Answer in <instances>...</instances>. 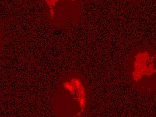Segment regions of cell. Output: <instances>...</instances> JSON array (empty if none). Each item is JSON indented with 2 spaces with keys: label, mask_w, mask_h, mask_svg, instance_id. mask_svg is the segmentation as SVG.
Masks as SVG:
<instances>
[{
  "label": "cell",
  "mask_w": 156,
  "mask_h": 117,
  "mask_svg": "<svg viewBox=\"0 0 156 117\" xmlns=\"http://www.w3.org/2000/svg\"><path fill=\"white\" fill-rule=\"evenodd\" d=\"M90 105V92L86 77L71 71L60 76L52 96L55 117H86Z\"/></svg>",
  "instance_id": "6da1fadb"
},
{
  "label": "cell",
  "mask_w": 156,
  "mask_h": 117,
  "mask_svg": "<svg viewBox=\"0 0 156 117\" xmlns=\"http://www.w3.org/2000/svg\"><path fill=\"white\" fill-rule=\"evenodd\" d=\"M125 73L136 92L145 95L156 94V48H136L126 60Z\"/></svg>",
  "instance_id": "7a4b0ae2"
},
{
  "label": "cell",
  "mask_w": 156,
  "mask_h": 117,
  "mask_svg": "<svg viewBox=\"0 0 156 117\" xmlns=\"http://www.w3.org/2000/svg\"><path fill=\"white\" fill-rule=\"evenodd\" d=\"M48 22L59 28L76 27L82 20L83 0H41Z\"/></svg>",
  "instance_id": "3957f363"
},
{
  "label": "cell",
  "mask_w": 156,
  "mask_h": 117,
  "mask_svg": "<svg viewBox=\"0 0 156 117\" xmlns=\"http://www.w3.org/2000/svg\"><path fill=\"white\" fill-rule=\"evenodd\" d=\"M121 1L127 2V3H131V4H136V3L141 2L143 0H121Z\"/></svg>",
  "instance_id": "277c9868"
}]
</instances>
